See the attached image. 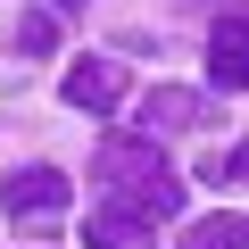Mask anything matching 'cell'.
<instances>
[{"label": "cell", "mask_w": 249, "mask_h": 249, "mask_svg": "<svg viewBox=\"0 0 249 249\" xmlns=\"http://www.w3.org/2000/svg\"><path fill=\"white\" fill-rule=\"evenodd\" d=\"M91 175L108 183V199H124V208L150 216V224L183 216V175L166 166L158 133H116V142H100V150H91Z\"/></svg>", "instance_id": "6da1fadb"}, {"label": "cell", "mask_w": 249, "mask_h": 249, "mask_svg": "<svg viewBox=\"0 0 249 249\" xmlns=\"http://www.w3.org/2000/svg\"><path fill=\"white\" fill-rule=\"evenodd\" d=\"M191 124H208V100L183 91V83H158L142 100V133H191Z\"/></svg>", "instance_id": "5b68a950"}, {"label": "cell", "mask_w": 249, "mask_h": 249, "mask_svg": "<svg viewBox=\"0 0 249 249\" xmlns=\"http://www.w3.org/2000/svg\"><path fill=\"white\" fill-rule=\"evenodd\" d=\"M67 199H75V183L58 166H17L9 183H0V208H9L17 224H50V216H67Z\"/></svg>", "instance_id": "7a4b0ae2"}, {"label": "cell", "mask_w": 249, "mask_h": 249, "mask_svg": "<svg viewBox=\"0 0 249 249\" xmlns=\"http://www.w3.org/2000/svg\"><path fill=\"white\" fill-rule=\"evenodd\" d=\"M208 83H216V91H249V9L216 25V42H208Z\"/></svg>", "instance_id": "3957f363"}, {"label": "cell", "mask_w": 249, "mask_h": 249, "mask_svg": "<svg viewBox=\"0 0 249 249\" xmlns=\"http://www.w3.org/2000/svg\"><path fill=\"white\" fill-rule=\"evenodd\" d=\"M17 58H58V17L50 9H25L17 17Z\"/></svg>", "instance_id": "ba28073f"}, {"label": "cell", "mask_w": 249, "mask_h": 249, "mask_svg": "<svg viewBox=\"0 0 249 249\" xmlns=\"http://www.w3.org/2000/svg\"><path fill=\"white\" fill-rule=\"evenodd\" d=\"M208 183H216V191H224V183H249V142L216 150V158H208Z\"/></svg>", "instance_id": "9c48e42d"}, {"label": "cell", "mask_w": 249, "mask_h": 249, "mask_svg": "<svg viewBox=\"0 0 249 249\" xmlns=\"http://www.w3.org/2000/svg\"><path fill=\"white\" fill-rule=\"evenodd\" d=\"M183 249H249V216H199L183 232Z\"/></svg>", "instance_id": "52a82bcc"}, {"label": "cell", "mask_w": 249, "mask_h": 249, "mask_svg": "<svg viewBox=\"0 0 249 249\" xmlns=\"http://www.w3.org/2000/svg\"><path fill=\"white\" fill-rule=\"evenodd\" d=\"M124 100V67L116 58H75L67 67V108H116Z\"/></svg>", "instance_id": "8992f818"}, {"label": "cell", "mask_w": 249, "mask_h": 249, "mask_svg": "<svg viewBox=\"0 0 249 249\" xmlns=\"http://www.w3.org/2000/svg\"><path fill=\"white\" fill-rule=\"evenodd\" d=\"M83 241H91V249H158V224H150V216H133L124 199H108V208H91Z\"/></svg>", "instance_id": "277c9868"}]
</instances>
